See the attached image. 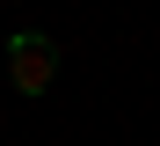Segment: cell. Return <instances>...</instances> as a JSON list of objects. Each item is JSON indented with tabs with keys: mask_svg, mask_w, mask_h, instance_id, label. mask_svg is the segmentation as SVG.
<instances>
[{
	"mask_svg": "<svg viewBox=\"0 0 160 146\" xmlns=\"http://www.w3.org/2000/svg\"><path fill=\"white\" fill-rule=\"evenodd\" d=\"M8 80L22 95H44V88L58 80V44H51L44 29H15L8 37Z\"/></svg>",
	"mask_w": 160,
	"mask_h": 146,
	"instance_id": "cell-1",
	"label": "cell"
}]
</instances>
